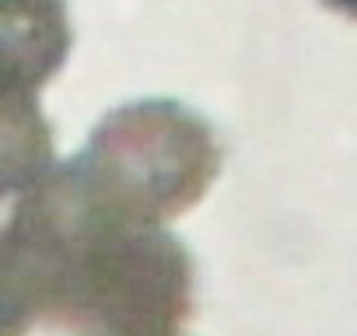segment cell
Here are the masks:
<instances>
[{"label":"cell","instance_id":"1","mask_svg":"<svg viewBox=\"0 0 357 336\" xmlns=\"http://www.w3.org/2000/svg\"><path fill=\"white\" fill-rule=\"evenodd\" d=\"M43 298V322L74 336H183L197 312L190 249L116 211L70 158L25 190L11 217Z\"/></svg>","mask_w":357,"mask_h":336},{"label":"cell","instance_id":"2","mask_svg":"<svg viewBox=\"0 0 357 336\" xmlns=\"http://www.w3.org/2000/svg\"><path fill=\"white\" fill-rule=\"evenodd\" d=\"M214 126L172 98L119 105L74 158L84 179L116 211L165 224L197 207L221 172Z\"/></svg>","mask_w":357,"mask_h":336},{"label":"cell","instance_id":"3","mask_svg":"<svg viewBox=\"0 0 357 336\" xmlns=\"http://www.w3.org/2000/svg\"><path fill=\"white\" fill-rule=\"evenodd\" d=\"M74 46L67 0H0V81L43 91Z\"/></svg>","mask_w":357,"mask_h":336},{"label":"cell","instance_id":"4","mask_svg":"<svg viewBox=\"0 0 357 336\" xmlns=\"http://www.w3.org/2000/svg\"><path fill=\"white\" fill-rule=\"evenodd\" d=\"M36 95L0 81V200L32 190L53 168V126Z\"/></svg>","mask_w":357,"mask_h":336},{"label":"cell","instance_id":"5","mask_svg":"<svg viewBox=\"0 0 357 336\" xmlns=\"http://www.w3.org/2000/svg\"><path fill=\"white\" fill-rule=\"evenodd\" d=\"M36 322H43L36 277L11 228H0V336H29Z\"/></svg>","mask_w":357,"mask_h":336},{"label":"cell","instance_id":"6","mask_svg":"<svg viewBox=\"0 0 357 336\" xmlns=\"http://www.w3.org/2000/svg\"><path fill=\"white\" fill-rule=\"evenodd\" d=\"M322 4H326L329 11H336V15H343V18H354V22H357V0H322Z\"/></svg>","mask_w":357,"mask_h":336}]
</instances>
